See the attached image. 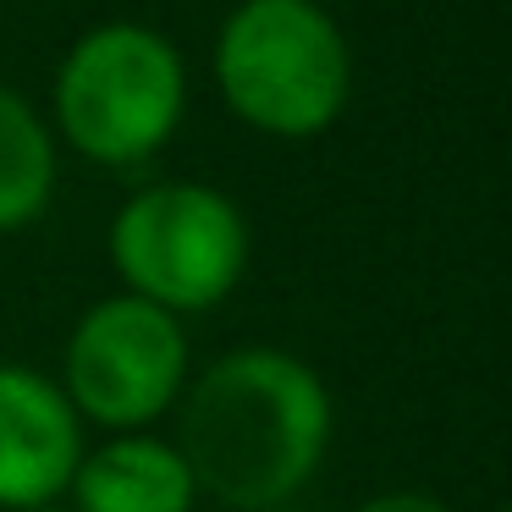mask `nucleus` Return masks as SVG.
<instances>
[{
  "instance_id": "nucleus-3",
  "label": "nucleus",
  "mask_w": 512,
  "mask_h": 512,
  "mask_svg": "<svg viewBox=\"0 0 512 512\" xmlns=\"http://www.w3.org/2000/svg\"><path fill=\"white\" fill-rule=\"evenodd\" d=\"M188 116V61L149 23H100L61 56L50 133L94 166H144Z\"/></svg>"
},
{
  "instance_id": "nucleus-6",
  "label": "nucleus",
  "mask_w": 512,
  "mask_h": 512,
  "mask_svg": "<svg viewBox=\"0 0 512 512\" xmlns=\"http://www.w3.org/2000/svg\"><path fill=\"white\" fill-rule=\"evenodd\" d=\"M83 463V419L56 375L0 364V512H39L67 501Z\"/></svg>"
},
{
  "instance_id": "nucleus-5",
  "label": "nucleus",
  "mask_w": 512,
  "mask_h": 512,
  "mask_svg": "<svg viewBox=\"0 0 512 512\" xmlns=\"http://www.w3.org/2000/svg\"><path fill=\"white\" fill-rule=\"evenodd\" d=\"M56 380L83 424H100L105 435L155 430L188 391L193 347L177 314L111 292L78 314Z\"/></svg>"
},
{
  "instance_id": "nucleus-9",
  "label": "nucleus",
  "mask_w": 512,
  "mask_h": 512,
  "mask_svg": "<svg viewBox=\"0 0 512 512\" xmlns=\"http://www.w3.org/2000/svg\"><path fill=\"white\" fill-rule=\"evenodd\" d=\"M353 512H457V507H446L430 490H380V496L358 501Z\"/></svg>"
},
{
  "instance_id": "nucleus-11",
  "label": "nucleus",
  "mask_w": 512,
  "mask_h": 512,
  "mask_svg": "<svg viewBox=\"0 0 512 512\" xmlns=\"http://www.w3.org/2000/svg\"><path fill=\"white\" fill-rule=\"evenodd\" d=\"M265 512H303V507H265Z\"/></svg>"
},
{
  "instance_id": "nucleus-7",
  "label": "nucleus",
  "mask_w": 512,
  "mask_h": 512,
  "mask_svg": "<svg viewBox=\"0 0 512 512\" xmlns=\"http://www.w3.org/2000/svg\"><path fill=\"white\" fill-rule=\"evenodd\" d=\"M67 507H78V512H193L199 507V485H193V468L171 435L122 430V435H105L100 446H83Z\"/></svg>"
},
{
  "instance_id": "nucleus-13",
  "label": "nucleus",
  "mask_w": 512,
  "mask_h": 512,
  "mask_svg": "<svg viewBox=\"0 0 512 512\" xmlns=\"http://www.w3.org/2000/svg\"><path fill=\"white\" fill-rule=\"evenodd\" d=\"M501 512H512V507H501Z\"/></svg>"
},
{
  "instance_id": "nucleus-4",
  "label": "nucleus",
  "mask_w": 512,
  "mask_h": 512,
  "mask_svg": "<svg viewBox=\"0 0 512 512\" xmlns=\"http://www.w3.org/2000/svg\"><path fill=\"white\" fill-rule=\"evenodd\" d=\"M248 215L210 182H149L116 210L111 265L122 292L166 314L221 309L248 276Z\"/></svg>"
},
{
  "instance_id": "nucleus-10",
  "label": "nucleus",
  "mask_w": 512,
  "mask_h": 512,
  "mask_svg": "<svg viewBox=\"0 0 512 512\" xmlns=\"http://www.w3.org/2000/svg\"><path fill=\"white\" fill-rule=\"evenodd\" d=\"M39 512H78V507H67V501H56V507H39Z\"/></svg>"
},
{
  "instance_id": "nucleus-2",
  "label": "nucleus",
  "mask_w": 512,
  "mask_h": 512,
  "mask_svg": "<svg viewBox=\"0 0 512 512\" xmlns=\"http://www.w3.org/2000/svg\"><path fill=\"white\" fill-rule=\"evenodd\" d=\"M226 111L281 144L320 138L353 100V50L331 6L314 0H237L210 50Z\"/></svg>"
},
{
  "instance_id": "nucleus-1",
  "label": "nucleus",
  "mask_w": 512,
  "mask_h": 512,
  "mask_svg": "<svg viewBox=\"0 0 512 512\" xmlns=\"http://www.w3.org/2000/svg\"><path fill=\"white\" fill-rule=\"evenodd\" d=\"M171 441L199 496L226 512L292 507L331 452L336 408L320 369L281 347H237L204 364L171 408Z\"/></svg>"
},
{
  "instance_id": "nucleus-12",
  "label": "nucleus",
  "mask_w": 512,
  "mask_h": 512,
  "mask_svg": "<svg viewBox=\"0 0 512 512\" xmlns=\"http://www.w3.org/2000/svg\"><path fill=\"white\" fill-rule=\"evenodd\" d=\"M314 6H331V0H314Z\"/></svg>"
},
{
  "instance_id": "nucleus-8",
  "label": "nucleus",
  "mask_w": 512,
  "mask_h": 512,
  "mask_svg": "<svg viewBox=\"0 0 512 512\" xmlns=\"http://www.w3.org/2000/svg\"><path fill=\"white\" fill-rule=\"evenodd\" d=\"M61 144L50 116H39L17 89L0 83V237L34 226L56 199Z\"/></svg>"
}]
</instances>
